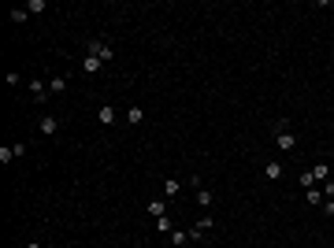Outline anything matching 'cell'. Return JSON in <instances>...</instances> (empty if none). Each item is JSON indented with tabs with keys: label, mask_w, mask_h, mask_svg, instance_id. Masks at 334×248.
I'll return each instance as SVG.
<instances>
[{
	"label": "cell",
	"mask_w": 334,
	"mask_h": 248,
	"mask_svg": "<svg viewBox=\"0 0 334 248\" xmlns=\"http://www.w3.org/2000/svg\"><path fill=\"white\" fill-rule=\"evenodd\" d=\"M85 52H89V56H97L100 63H108V60L115 56V52H112V45H108V41H89V45H85Z\"/></svg>",
	"instance_id": "cell-2"
},
{
	"label": "cell",
	"mask_w": 334,
	"mask_h": 248,
	"mask_svg": "<svg viewBox=\"0 0 334 248\" xmlns=\"http://www.w3.org/2000/svg\"><path fill=\"white\" fill-rule=\"evenodd\" d=\"M156 230H160V233H171V218H167V215L156 218Z\"/></svg>",
	"instance_id": "cell-20"
},
{
	"label": "cell",
	"mask_w": 334,
	"mask_h": 248,
	"mask_svg": "<svg viewBox=\"0 0 334 248\" xmlns=\"http://www.w3.org/2000/svg\"><path fill=\"white\" fill-rule=\"evenodd\" d=\"M312 174H316V186H323L327 178H331V170H327V163H316V170H312Z\"/></svg>",
	"instance_id": "cell-9"
},
{
	"label": "cell",
	"mask_w": 334,
	"mask_h": 248,
	"mask_svg": "<svg viewBox=\"0 0 334 248\" xmlns=\"http://www.w3.org/2000/svg\"><path fill=\"white\" fill-rule=\"evenodd\" d=\"M319 189H323V197H331V200H334V182H331V178H327V182H323Z\"/></svg>",
	"instance_id": "cell-22"
},
{
	"label": "cell",
	"mask_w": 334,
	"mask_h": 248,
	"mask_svg": "<svg viewBox=\"0 0 334 248\" xmlns=\"http://www.w3.org/2000/svg\"><path fill=\"white\" fill-rule=\"evenodd\" d=\"M301 186L304 189H316V174H312V170H304V174H301Z\"/></svg>",
	"instance_id": "cell-17"
},
{
	"label": "cell",
	"mask_w": 334,
	"mask_h": 248,
	"mask_svg": "<svg viewBox=\"0 0 334 248\" xmlns=\"http://www.w3.org/2000/svg\"><path fill=\"white\" fill-rule=\"evenodd\" d=\"M264 174L271 178V182H279V178H282V163H267V167H264Z\"/></svg>",
	"instance_id": "cell-11"
},
{
	"label": "cell",
	"mask_w": 334,
	"mask_h": 248,
	"mask_svg": "<svg viewBox=\"0 0 334 248\" xmlns=\"http://www.w3.org/2000/svg\"><path fill=\"white\" fill-rule=\"evenodd\" d=\"M304 200H308V204H319V200H323V189H304Z\"/></svg>",
	"instance_id": "cell-12"
},
{
	"label": "cell",
	"mask_w": 334,
	"mask_h": 248,
	"mask_svg": "<svg viewBox=\"0 0 334 248\" xmlns=\"http://www.w3.org/2000/svg\"><path fill=\"white\" fill-rule=\"evenodd\" d=\"M26 11H30V15H41V11H45V0H30V4H26Z\"/></svg>",
	"instance_id": "cell-16"
},
{
	"label": "cell",
	"mask_w": 334,
	"mask_h": 248,
	"mask_svg": "<svg viewBox=\"0 0 334 248\" xmlns=\"http://www.w3.org/2000/svg\"><path fill=\"white\" fill-rule=\"evenodd\" d=\"M178 189H182V186H178V178H167V182H164V197H178Z\"/></svg>",
	"instance_id": "cell-10"
},
{
	"label": "cell",
	"mask_w": 334,
	"mask_h": 248,
	"mask_svg": "<svg viewBox=\"0 0 334 248\" xmlns=\"http://www.w3.org/2000/svg\"><path fill=\"white\" fill-rule=\"evenodd\" d=\"M186 237H189L186 230H171V245H186Z\"/></svg>",
	"instance_id": "cell-14"
},
{
	"label": "cell",
	"mask_w": 334,
	"mask_h": 248,
	"mask_svg": "<svg viewBox=\"0 0 334 248\" xmlns=\"http://www.w3.org/2000/svg\"><path fill=\"white\" fill-rule=\"evenodd\" d=\"M82 71H85V74H97V71H100V60L85 52V60H82Z\"/></svg>",
	"instance_id": "cell-8"
},
{
	"label": "cell",
	"mask_w": 334,
	"mask_h": 248,
	"mask_svg": "<svg viewBox=\"0 0 334 248\" xmlns=\"http://www.w3.org/2000/svg\"><path fill=\"white\" fill-rule=\"evenodd\" d=\"M30 93H33V100H37V104L49 100V82H41V78H30Z\"/></svg>",
	"instance_id": "cell-4"
},
{
	"label": "cell",
	"mask_w": 334,
	"mask_h": 248,
	"mask_svg": "<svg viewBox=\"0 0 334 248\" xmlns=\"http://www.w3.org/2000/svg\"><path fill=\"white\" fill-rule=\"evenodd\" d=\"M8 159H15V148H8V145H0V163H8Z\"/></svg>",
	"instance_id": "cell-19"
},
{
	"label": "cell",
	"mask_w": 334,
	"mask_h": 248,
	"mask_svg": "<svg viewBox=\"0 0 334 248\" xmlns=\"http://www.w3.org/2000/svg\"><path fill=\"white\" fill-rule=\"evenodd\" d=\"M97 119H100V126H112V123H115V108H112V104H100Z\"/></svg>",
	"instance_id": "cell-6"
},
{
	"label": "cell",
	"mask_w": 334,
	"mask_h": 248,
	"mask_svg": "<svg viewBox=\"0 0 334 248\" xmlns=\"http://www.w3.org/2000/svg\"><path fill=\"white\" fill-rule=\"evenodd\" d=\"M26 19H30V11H26V8H15V11H11V22H26Z\"/></svg>",
	"instance_id": "cell-15"
},
{
	"label": "cell",
	"mask_w": 334,
	"mask_h": 248,
	"mask_svg": "<svg viewBox=\"0 0 334 248\" xmlns=\"http://www.w3.org/2000/svg\"><path fill=\"white\" fill-rule=\"evenodd\" d=\"M149 215H152V218H164V215H167V197L149 200Z\"/></svg>",
	"instance_id": "cell-5"
},
{
	"label": "cell",
	"mask_w": 334,
	"mask_h": 248,
	"mask_svg": "<svg viewBox=\"0 0 334 248\" xmlns=\"http://www.w3.org/2000/svg\"><path fill=\"white\" fill-rule=\"evenodd\" d=\"M22 248H41V245H37V241H30V245H22Z\"/></svg>",
	"instance_id": "cell-23"
},
{
	"label": "cell",
	"mask_w": 334,
	"mask_h": 248,
	"mask_svg": "<svg viewBox=\"0 0 334 248\" xmlns=\"http://www.w3.org/2000/svg\"><path fill=\"white\" fill-rule=\"evenodd\" d=\"M212 222H216V218H212V215H204V218H197V230H212Z\"/></svg>",
	"instance_id": "cell-21"
},
{
	"label": "cell",
	"mask_w": 334,
	"mask_h": 248,
	"mask_svg": "<svg viewBox=\"0 0 334 248\" xmlns=\"http://www.w3.org/2000/svg\"><path fill=\"white\" fill-rule=\"evenodd\" d=\"M63 89H67V78H52L49 82V93H63Z\"/></svg>",
	"instance_id": "cell-13"
},
{
	"label": "cell",
	"mask_w": 334,
	"mask_h": 248,
	"mask_svg": "<svg viewBox=\"0 0 334 248\" xmlns=\"http://www.w3.org/2000/svg\"><path fill=\"white\" fill-rule=\"evenodd\" d=\"M56 130H60V119H56V115H41V119H37V134L52 137Z\"/></svg>",
	"instance_id": "cell-3"
},
{
	"label": "cell",
	"mask_w": 334,
	"mask_h": 248,
	"mask_svg": "<svg viewBox=\"0 0 334 248\" xmlns=\"http://www.w3.org/2000/svg\"><path fill=\"white\" fill-rule=\"evenodd\" d=\"M126 123H130V126H141V123H145V111H141L137 104H134V108H126Z\"/></svg>",
	"instance_id": "cell-7"
},
{
	"label": "cell",
	"mask_w": 334,
	"mask_h": 248,
	"mask_svg": "<svg viewBox=\"0 0 334 248\" xmlns=\"http://www.w3.org/2000/svg\"><path fill=\"white\" fill-rule=\"evenodd\" d=\"M197 200H200V207H212V193L208 189H197Z\"/></svg>",
	"instance_id": "cell-18"
},
{
	"label": "cell",
	"mask_w": 334,
	"mask_h": 248,
	"mask_svg": "<svg viewBox=\"0 0 334 248\" xmlns=\"http://www.w3.org/2000/svg\"><path fill=\"white\" fill-rule=\"evenodd\" d=\"M275 145H279V152H293V148H297V137L290 134V123H286V119L275 123Z\"/></svg>",
	"instance_id": "cell-1"
}]
</instances>
